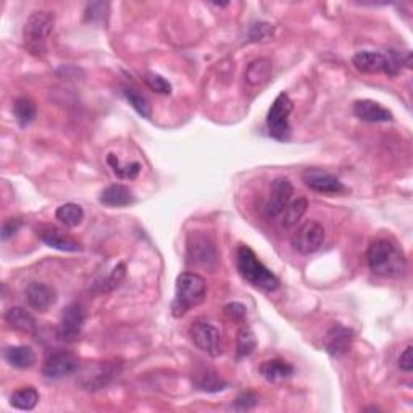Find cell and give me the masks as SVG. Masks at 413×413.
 I'll list each match as a JSON object with an SVG mask.
<instances>
[{"mask_svg":"<svg viewBox=\"0 0 413 413\" xmlns=\"http://www.w3.org/2000/svg\"><path fill=\"white\" fill-rule=\"evenodd\" d=\"M366 261L375 275L397 278L407 270V260L404 252L389 239H376L369 245Z\"/></svg>","mask_w":413,"mask_h":413,"instance_id":"6da1fadb","label":"cell"},{"mask_svg":"<svg viewBox=\"0 0 413 413\" xmlns=\"http://www.w3.org/2000/svg\"><path fill=\"white\" fill-rule=\"evenodd\" d=\"M236 265L243 278L254 288L273 292L280 288V280L259 260L255 252L248 245H239L236 250Z\"/></svg>","mask_w":413,"mask_h":413,"instance_id":"7a4b0ae2","label":"cell"},{"mask_svg":"<svg viewBox=\"0 0 413 413\" xmlns=\"http://www.w3.org/2000/svg\"><path fill=\"white\" fill-rule=\"evenodd\" d=\"M55 15L39 10L28 17L23 28V44L33 57L42 58L47 54V39L54 31Z\"/></svg>","mask_w":413,"mask_h":413,"instance_id":"3957f363","label":"cell"},{"mask_svg":"<svg viewBox=\"0 0 413 413\" xmlns=\"http://www.w3.org/2000/svg\"><path fill=\"white\" fill-rule=\"evenodd\" d=\"M206 283L202 276L197 273H181L176 278L175 300L171 304V310L176 318L188 314L193 307L199 305L205 299Z\"/></svg>","mask_w":413,"mask_h":413,"instance_id":"277c9868","label":"cell"},{"mask_svg":"<svg viewBox=\"0 0 413 413\" xmlns=\"http://www.w3.org/2000/svg\"><path fill=\"white\" fill-rule=\"evenodd\" d=\"M292 100L288 94L281 92L273 100L271 107L266 115V129L268 134L276 140H288L291 134L289 115L292 112Z\"/></svg>","mask_w":413,"mask_h":413,"instance_id":"5b68a950","label":"cell"},{"mask_svg":"<svg viewBox=\"0 0 413 413\" xmlns=\"http://www.w3.org/2000/svg\"><path fill=\"white\" fill-rule=\"evenodd\" d=\"M189 336L197 349L205 352L210 357H220L223 354L225 346L221 339V332L210 325L209 321H195L191 325Z\"/></svg>","mask_w":413,"mask_h":413,"instance_id":"8992f818","label":"cell"},{"mask_svg":"<svg viewBox=\"0 0 413 413\" xmlns=\"http://www.w3.org/2000/svg\"><path fill=\"white\" fill-rule=\"evenodd\" d=\"M120 370H122L120 362L117 364L115 362H97V364L86 365L79 373V384L90 391L102 389L115 376H118Z\"/></svg>","mask_w":413,"mask_h":413,"instance_id":"52a82bcc","label":"cell"},{"mask_svg":"<svg viewBox=\"0 0 413 413\" xmlns=\"http://www.w3.org/2000/svg\"><path fill=\"white\" fill-rule=\"evenodd\" d=\"M325 243V228L318 221H307L292 234L291 244L302 255L315 254Z\"/></svg>","mask_w":413,"mask_h":413,"instance_id":"ba28073f","label":"cell"},{"mask_svg":"<svg viewBox=\"0 0 413 413\" xmlns=\"http://www.w3.org/2000/svg\"><path fill=\"white\" fill-rule=\"evenodd\" d=\"M84 310L79 304H70L63 309L60 316L58 325V337L65 342H74L81 334L84 326Z\"/></svg>","mask_w":413,"mask_h":413,"instance_id":"9c48e42d","label":"cell"},{"mask_svg":"<svg viewBox=\"0 0 413 413\" xmlns=\"http://www.w3.org/2000/svg\"><path fill=\"white\" fill-rule=\"evenodd\" d=\"M292 194H294V186L291 184V181L288 178L275 179L273 184H271L268 199H266L265 204V215L268 216V218L280 216L291 202Z\"/></svg>","mask_w":413,"mask_h":413,"instance_id":"30bf717a","label":"cell"},{"mask_svg":"<svg viewBox=\"0 0 413 413\" xmlns=\"http://www.w3.org/2000/svg\"><path fill=\"white\" fill-rule=\"evenodd\" d=\"M79 369L78 359L70 352L60 350L54 352L52 355L45 360L42 366V375L47 380H62V378L72 376Z\"/></svg>","mask_w":413,"mask_h":413,"instance_id":"8fae6325","label":"cell"},{"mask_svg":"<svg viewBox=\"0 0 413 413\" xmlns=\"http://www.w3.org/2000/svg\"><path fill=\"white\" fill-rule=\"evenodd\" d=\"M188 254L194 264L206 266V268L215 266L216 259H218L213 241L200 233H193L188 238Z\"/></svg>","mask_w":413,"mask_h":413,"instance_id":"7c38bea8","label":"cell"},{"mask_svg":"<svg viewBox=\"0 0 413 413\" xmlns=\"http://www.w3.org/2000/svg\"><path fill=\"white\" fill-rule=\"evenodd\" d=\"M302 181L307 188L320 194H339L344 193L346 188L336 176L326 173L318 168H309L302 175Z\"/></svg>","mask_w":413,"mask_h":413,"instance_id":"4fadbf2b","label":"cell"},{"mask_svg":"<svg viewBox=\"0 0 413 413\" xmlns=\"http://www.w3.org/2000/svg\"><path fill=\"white\" fill-rule=\"evenodd\" d=\"M354 331L344 325H334L325 336V350L331 357H342L350 350Z\"/></svg>","mask_w":413,"mask_h":413,"instance_id":"5bb4252c","label":"cell"},{"mask_svg":"<svg viewBox=\"0 0 413 413\" xmlns=\"http://www.w3.org/2000/svg\"><path fill=\"white\" fill-rule=\"evenodd\" d=\"M38 238L45 245L60 252H78L81 250V244L78 243L73 236L65 233V231L55 228V226H41L38 229Z\"/></svg>","mask_w":413,"mask_h":413,"instance_id":"9a60e30c","label":"cell"},{"mask_svg":"<svg viewBox=\"0 0 413 413\" xmlns=\"http://www.w3.org/2000/svg\"><path fill=\"white\" fill-rule=\"evenodd\" d=\"M28 305L36 311H47L57 302V292L44 283H31L24 291Z\"/></svg>","mask_w":413,"mask_h":413,"instance_id":"2e32d148","label":"cell"},{"mask_svg":"<svg viewBox=\"0 0 413 413\" xmlns=\"http://www.w3.org/2000/svg\"><path fill=\"white\" fill-rule=\"evenodd\" d=\"M354 115L366 123H386L392 120L391 110L382 107L375 100H357L354 104Z\"/></svg>","mask_w":413,"mask_h":413,"instance_id":"e0dca14e","label":"cell"},{"mask_svg":"<svg viewBox=\"0 0 413 413\" xmlns=\"http://www.w3.org/2000/svg\"><path fill=\"white\" fill-rule=\"evenodd\" d=\"M5 321H7L10 328L17 330L19 332L31 334V332L36 331V320H34L31 311H28L26 309H22V307H13V309L7 310V314H5Z\"/></svg>","mask_w":413,"mask_h":413,"instance_id":"ac0fdd59","label":"cell"},{"mask_svg":"<svg viewBox=\"0 0 413 413\" xmlns=\"http://www.w3.org/2000/svg\"><path fill=\"white\" fill-rule=\"evenodd\" d=\"M100 204L105 206H126L134 202V195L123 184H112L100 193Z\"/></svg>","mask_w":413,"mask_h":413,"instance_id":"d6986e66","label":"cell"},{"mask_svg":"<svg viewBox=\"0 0 413 413\" xmlns=\"http://www.w3.org/2000/svg\"><path fill=\"white\" fill-rule=\"evenodd\" d=\"M5 360L10 366L18 370H26L36 364V354L28 346H15L5 350Z\"/></svg>","mask_w":413,"mask_h":413,"instance_id":"ffe728a7","label":"cell"},{"mask_svg":"<svg viewBox=\"0 0 413 413\" xmlns=\"http://www.w3.org/2000/svg\"><path fill=\"white\" fill-rule=\"evenodd\" d=\"M260 373L266 381L276 382L280 380H286V378H289L292 373H294V366L288 364L286 360L273 359V360H266L265 364L260 366Z\"/></svg>","mask_w":413,"mask_h":413,"instance_id":"44dd1931","label":"cell"},{"mask_svg":"<svg viewBox=\"0 0 413 413\" xmlns=\"http://www.w3.org/2000/svg\"><path fill=\"white\" fill-rule=\"evenodd\" d=\"M271 62L266 58H257L254 62L249 63L248 70H245V81L250 86H260L265 81H268L271 76Z\"/></svg>","mask_w":413,"mask_h":413,"instance_id":"7402d4cb","label":"cell"},{"mask_svg":"<svg viewBox=\"0 0 413 413\" xmlns=\"http://www.w3.org/2000/svg\"><path fill=\"white\" fill-rule=\"evenodd\" d=\"M10 404L17 410L29 412L36 409V405L39 404V392L33 386L22 387V389L15 391L12 397H10Z\"/></svg>","mask_w":413,"mask_h":413,"instance_id":"603a6c76","label":"cell"},{"mask_svg":"<svg viewBox=\"0 0 413 413\" xmlns=\"http://www.w3.org/2000/svg\"><path fill=\"white\" fill-rule=\"evenodd\" d=\"M38 108L36 104L28 97H19L15 100L13 104V117L17 120V123L22 128H26L28 124H31L36 120Z\"/></svg>","mask_w":413,"mask_h":413,"instance_id":"cb8c5ba5","label":"cell"},{"mask_svg":"<svg viewBox=\"0 0 413 413\" xmlns=\"http://www.w3.org/2000/svg\"><path fill=\"white\" fill-rule=\"evenodd\" d=\"M55 218H57L60 223L67 226V228H76V226L81 225L84 220V210L81 205L78 204H63L60 205L57 211H55Z\"/></svg>","mask_w":413,"mask_h":413,"instance_id":"d4e9b609","label":"cell"},{"mask_svg":"<svg viewBox=\"0 0 413 413\" xmlns=\"http://www.w3.org/2000/svg\"><path fill=\"white\" fill-rule=\"evenodd\" d=\"M195 386H197V389L204 392H220L228 387V382L221 380L216 371L205 369L195 375Z\"/></svg>","mask_w":413,"mask_h":413,"instance_id":"484cf974","label":"cell"},{"mask_svg":"<svg viewBox=\"0 0 413 413\" xmlns=\"http://www.w3.org/2000/svg\"><path fill=\"white\" fill-rule=\"evenodd\" d=\"M307 209H309V202H307L305 197L292 200V202H289L288 206H286L283 213H281L283 215V221H281V225H283L286 229L294 228V226L302 220V216L305 215Z\"/></svg>","mask_w":413,"mask_h":413,"instance_id":"4316f807","label":"cell"},{"mask_svg":"<svg viewBox=\"0 0 413 413\" xmlns=\"http://www.w3.org/2000/svg\"><path fill=\"white\" fill-rule=\"evenodd\" d=\"M123 95L124 99L128 100V104L133 107L136 112H138L140 117L144 118H150L152 117V107H150L149 100L145 99V95L139 92L138 89L133 88V86H126L123 89Z\"/></svg>","mask_w":413,"mask_h":413,"instance_id":"83f0119b","label":"cell"},{"mask_svg":"<svg viewBox=\"0 0 413 413\" xmlns=\"http://www.w3.org/2000/svg\"><path fill=\"white\" fill-rule=\"evenodd\" d=\"M257 349V337L254 331L248 326H243L238 332V339H236V352H238V359H244L254 354Z\"/></svg>","mask_w":413,"mask_h":413,"instance_id":"f1b7e54d","label":"cell"},{"mask_svg":"<svg viewBox=\"0 0 413 413\" xmlns=\"http://www.w3.org/2000/svg\"><path fill=\"white\" fill-rule=\"evenodd\" d=\"M107 162L110 166H112L113 173L122 179H134L138 178V175L140 173V163L133 162L129 165H122L115 154H108Z\"/></svg>","mask_w":413,"mask_h":413,"instance_id":"f546056e","label":"cell"},{"mask_svg":"<svg viewBox=\"0 0 413 413\" xmlns=\"http://www.w3.org/2000/svg\"><path fill=\"white\" fill-rule=\"evenodd\" d=\"M107 10H108V3L105 2L88 3V7H86V22L94 23V24H104L108 15Z\"/></svg>","mask_w":413,"mask_h":413,"instance_id":"4dcf8cb0","label":"cell"},{"mask_svg":"<svg viewBox=\"0 0 413 413\" xmlns=\"http://www.w3.org/2000/svg\"><path fill=\"white\" fill-rule=\"evenodd\" d=\"M144 83L147 84L149 89H152L154 92H157V94H170L171 92V84L166 81L165 78H162L160 74L154 73V72L145 73Z\"/></svg>","mask_w":413,"mask_h":413,"instance_id":"1f68e13d","label":"cell"},{"mask_svg":"<svg viewBox=\"0 0 413 413\" xmlns=\"http://www.w3.org/2000/svg\"><path fill=\"white\" fill-rule=\"evenodd\" d=\"M124 276H126V266H124V264H118L117 266H115V270L112 271V273L108 275V278L102 281L100 291L108 292L115 288H118V286L122 284V281L124 280Z\"/></svg>","mask_w":413,"mask_h":413,"instance_id":"d6a6232c","label":"cell"},{"mask_svg":"<svg viewBox=\"0 0 413 413\" xmlns=\"http://www.w3.org/2000/svg\"><path fill=\"white\" fill-rule=\"evenodd\" d=\"M275 28L271 26L270 23H255L254 26L250 28L249 38L250 41L259 42V41H268V39L273 36Z\"/></svg>","mask_w":413,"mask_h":413,"instance_id":"836d02e7","label":"cell"},{"mask_svg":"<svg viewBox=\"0 0 413 413\" xmlns=\"http://www.w3.org/2000/svg\"><path fill=\"white\" fill-rule=\"evenodd\" d=\"M225 315L228 316L229 320L233 321H238V323H243L245 320V315H248V309L243 304H239V302H231L225 307Z\"/></svg>","mask_w":413,"mask_h":413,"instance_id":"e575fe53","label":"cell"},{"mask_svg":"<svg viewBox=\"0 0 413 413\" xmlns=\"http://www.w3.org/2000/svg\"><path fill=\"white\" fill-rule=\"evenodd\" d=\"M255 405H259V396L254 394V392H243V394L238 396V399L234 402L236 410H250L254 409Z\"/></svg>","mask_w":413,"mask_h":413,"instance_id":"d590c367","label":"cell"},{"mask_svg":"<svg viewBox=\"0 0 413 413\" xmlns=\"http://www.w3.org/2000/svg\"><path fill=\"white\" fill-rule=\"evenodd\" d=\"M22 220L18 218H12V220H7L2 226V239L7 241L12 238V236H15L19 231V228H22Z\"/></svg>","mask_w":413,"mask_h":413,"instance_id":"8d00e7d4","label":"cell"},{"mask_svg":"<svg viewBox=\"0 0 413 413\" xmlns=\"http://www.w3.org/2000/svg\"><path fill=\"white\" fill-rule=\"evenodd\" d=\"M412 346H407L405 350L399 357V369L404 373L413 371V355H412Z\"/></svg>","mask_w":413,"mask_h":413,"instance_id":"74e56055","label":"cell"}]
</instances>
